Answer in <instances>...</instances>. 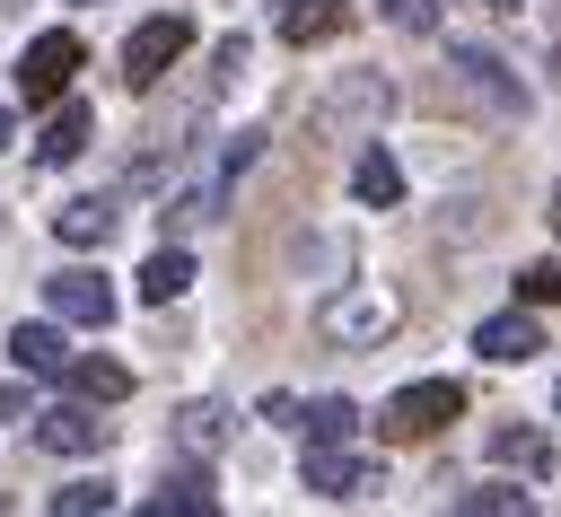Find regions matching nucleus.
Here are the masks:
<instances>
[{
  "label": "nucleus",
  "instance_id": "obj_19",
  "mask_svg": "<svg viewBox=\"0 0 561 517\" xmlns=\"http://www.w3.org/2000/svg\"><path fill=\"white\" fill-rule=\"evenodd\" d=\"M289 421H298L307 438H359V403H351V394H316V403H298Z\"/></svg>",
  "mask_w": 561,
  "mask_h": 517
},
{
  "label": "nucleus",
  "instance_id": "obj_17",
  "mask_svg": "<svg viewBox=\"0 0 561 517\" xmlns=\"http://www.w3.org/2000/svg\"><path fill=\"white\" fill-rule=\"evenodd\" d=\"M9 359H18L26 377H61L70 342H61V324H18V333H9Z\"/></svg>",
  "mask_w": 561,
  "mask_h": 517
},
{
  "label": "nucleus",
  "instance_id": "obj_9",
  "mask_svg": "<svg viewBox=\"0 0 561 517\" xmlns=\"http://www.w3.org/2000/svg\"><path fill=\"white\" fill-rule=\"evenodd\" d=\"M88 131H96V114H88L79 96H53V123L35 131V158H44V166H70V158L88 149Z\"/></svg>",
  "mask_w": 561,
  "mask_h": 517
},
{
  "label": "nucleus",
  "instance_id": "obj_27",
  "mask_svg": "<svg viewBox=\"0 0 561 517\" xmlns=\"http://www.w3.org/2000/svg\"><path fill=\"white\" fill-rule=\"evenodd\" d=\"M0 149H9V114H0Z\"/></svg>",
  "mask_w": 561,
  "mask_h": 517
},
{
  "label": "nucleus",
  "instance_id": "obj_6",
  "mask_svg": "<svg viewBox=\"0 0 561 517\" xmlns=\"http://www.w3.org/2000/svg\"><path fill=\"white\" fill-rule=\"evenodd\" d=\"M114 438V421H96V403H53V412H35V447H53V456H96Z\"/></svg>",
  "mask_w": 561,
  "mask_h": 517
},
{
  "label": "nucleus",
  "instance_id": "obj_24",
  "mask_svg": "<svg viewBox=\"0 0 561 517\" xmlns=\"http://www.w3.org/2000/svg\"><path fill=\"white\" fill-rule=\"evenodd\" d=\"M517 307H561V254H552V263H526V272H517Z\"/></svg>",
  "mask_w": 561,
  "mask_h": 517
},
{
  "label": "nucleus",
  "instance_id": "obj_13",
  "mask_svg": "<svg viewBox=\"0 0 561 517\" xmlns=\"http://www.w3.org/2000/svg\"><path fill=\"white\" fill-rule=\"evenodd\" d=\"M447 70H456L473 96H491V105H517V79H508V70H500L482 44H447Z\"/></svg>",
  "mask_w": 561,
  "mask_h": 517
},
{
  "label": "nucleus",
  "instance_id": "obj_14",
  "mask_svg": "<svg viewBox=\"0 0 561 517\" xmlns=\"http://www.w3.org/2000/svg\"><path fill=\"white\" fill-rule=\"evenodd\" d=\"M53 237H61V245H105V237H114V202H105V193L61 202V210H53Z\"/></svg>",
  "mask_w": 561,
  "mask_h": 517
},
{
  "label": "nucleus",
  "instance_id": "obj_28",
  "mask_svg": "<svg viewBox=\"0 0 561 517\" xmlns=\"http://www.w3.org/2000/svg\"><path fill=\"white\" fill-rule=\"evenodd\" d=\"M552 228H561V193H552Z\"/></svg>",
  "mask_w": 561,
  "mask_h": 517
},
{
  "label": "nucleus",
  "instance_id": "obj_5",
  "mask_svg": "<svg viewBox=\"0 0 561 517\" xmlns=\"http://www.w3.org/2000/svg\"><path fill=\"white\" fill-rule=\"evenodd\" d=\"M298 482H307V491H324V499H368V491H386V482H377V473L351 456V438H307Z\"/></svg>",
  "mask_w": 561,
  "mask_h": 517
},
{
  "label": "nucleus",
  "instance_id": "obj_18",
  "mask_svg": "<svg viewBox=\"0 0 561 517\" xmlns=\"http://www.w3.org/2000/svg\"><path fill=\"white\" fill-rule=\"evenodd\" d=\"M351 193H359L368 210H394V202H403V166H394L386 149H368V158L351 166Z\"/></svg>",
  "mask_w": 561,
  "mask_h": 517
},
{
  "label": "nucleus",
  "instance_id": "obj_15",
  "mask_svg": "<svg viewBox=\"0 0 561 517\" xmlns=\"http://www.w3.org/2000/svg\"><path fill=\"white\" fill-rule=\"evenodd\" d=\"M193 289V254L184 245H158L149 263H140V307H175Z\"/></svg>",
  "mask_w": 561,
  "mask_h": 517
},
{
  "label": "nucleus",
  "instance_id": "obj_12",
  "mask_svg": "<svg viewBox=\"0 0 561 517\" xmlns=\"http://www.w3.org/2000/svg\"><path fill=\"white\" fill-rule=\"evenodd\" d=\"M149 517H219V491H210V473H202V464L167 473V482H158V499H149Z\"/></svg>",
  "mask_w": 561,
  "mask_h": 517
},
{
  "label": "nucleus",
  "instance_id": "obj_26",
  "mask_svg": "<svg viewBox=\"0 0 561 517\" xmlns=\"http://www.w3.org/2000/svg\"><path fill=\"white\" fill-rule=\"evenodd\" d=\"M482 9H500V18H517V9H526V0H482Z\"/></svg>",
  "mask_w": 561,
  "mask_h": 517
},
{
  "label": "nucleus",
  "instance_id": "obj_25",
  "mask_svg": "<svg viewBox=\"0 0 561 517\" xmlns=\"http://www.w3.org/2000/svg\"><path fill=\"white\" fill-rule=\"evenodd\" d=\"M394 18H403L412 35H430V26H438V0H394Z\"/></svg>",
  "mask_w": 561,
  "mask_h": 517
},
{
  "label": "nucleus",
  "instance_id": "obj_22",
  "mask_svg": "<svg viewBox=\"0 0 561 517\" xmlns=\"http://www.w3.org/2000/svg\"><path fill=\"white\" fill-rule=\"evenodd\" d=\"M114 508V482H61L53 491V517H105Z\"/></svg>",
  "mask_w": 561,
  "mask_h": 517
},
{
  "label": "nucleus",
  "instance_id": "obj_23",
  "mask_svg": "<svg viewBox=\"0 0 561 517\" xmlns=\"http://www.w3.org/2000/svg\"><path fill=\"white\" fill-rule=\"evenodd\" d=\"M456 508H473V517H508V508H526V491H517V482H473V491H456Z\"/></svg>",
  "mask_w": 561,
  "mask_h": 517
},
{
  "label": "nucleus",
  "instance_id": "obj_8",
  "mask_svg": "<svg viewBox=\"0 0 561 517\" xmlns=\"http://www.w3.org/2000/svg\"><path fill=\"white\" fill-rule=\"evenodd\" d=\"M473 351H482L491 368H517V359H535V351H543V324H535L526 307H508V315L473 324Z\"/></svg>",
  "mask_w": 561,
  "mask_h": 517
},
{
  "label": "nucleus",
  "instance_id": "obj_3",
  "mask_svg": "<svg viewBox=\"0 0 561 517\" xmlns=\"http://www.w3.org/2000/svg\"><path fill=\"white\" fill-rule=\"evenodd\" d=\"M342 351H377V342H394V324H403V307L386 298V289H342V298H324V315H316Z\"/></svg>",
  "mask_w": 561,
  "mask_h": 517
},
{
  "label": "nucleus",
  "instance_id": "obj_21",
  "mask_svg": "<svg viewBox=\"0 0 561 517\" xmlns=\"http://www.w3.org/2000/svg\"><path fill=\"white\" fill-rule=\"evenodd\" d=\"M175 438H184V447H193V456H210V447H219V438H228V412H219V403H193V412H184V421H175Z\"/></svg>",
  "mask_w": 561,
  "mask_h": 517
},
{
  "label": "nucleus",
  "instance_id": "obj_1",
  "mask_svg": "<svg viewBox=\"0 0 561 517\" xmlns=\"http://www.w3.org/2000/svg\"><path fill=\"white\" fill-rule=\"evenodd\" d=\"M456 412H465V386L456 377H421V386H403V394L377 403V429L386 438H438Z\"/></svg>",
  "mask_w": 561,
  "mask_h": 517
},
{
  "label": "nucleus",
  "instance_id": "obj_4",
  "mask_svg": "<svg viewBox=\"0 0 561 517\" xmlns=\"http://www.w3.org/2000/svg\"><path fill=\"white\" fill-rule=\"evenodd\" d=\"M70 70H79V35L53 26V35H35V44L18 53V96H26V105H53V96L70 88Z\"/></svg>",
  "mask_w": 561,
  "mask_h": 517
},
{
  "label": "nucleus",
  "instance_id": "obj_10",
  "mask_svg": "<svg viewBox=\"0 0 561 517\" xmlns=\"http://www.w3.org/2000/svg\"><path fill=\"white\" fill-rule=\"evenodd\" d=\"M351 18H359V0H289V9H280V44H298V53H307V44L342 35Z\"/></svg>",
  "mask_w": 561,
  "mask_h": 517
},
{
  "label": "nucleus",
  "instance_id": "obj_11",
  "mask_svg": "<svg viewBox=\"0 0 561 517\" xmlns=\"http://www.w3.org/2000/svg\"><path fill=\"white\" fill-rule=\"evenodd\" d=\"M386 105H394V88H386L377 70H359V79H342V96H333V105H316V123H324V131H342V123H377Z\"/></svg>",
  "mask_w": 561,
  "mask_h": 517
},
{
  "label": "nucleus",
  "instance_id": "obj_7",
  "mask_svg": "<svg viewBox=\"0 0 561 517\" xmlns=\"http://www.w3.org/2000/svg\"><path fill=\"white\" fill-rule=\"evenodd\" d=\"M44 307H53L61 324H96V333L114 324V289H105L96 272H53V280H44Z\"/></svg>",
  "mask_w": 561,
  "mask_h": 517
},
{
  "label": "nucleus",
  "instance_id": "obj_20",
  "mask_svg": "<svg viewBox=\"0 0 561 517\" xmlns=\"http://www.w3.org/2000/svg\"><path fill=\"white\" fill-rule=\"evenodd\" d=\"M491 456H500L508 473H526V482L552 473V438H543V429H491Z\"/></svg>",
  "mask_w": 561,
  "mask_h": 517
},
{
  "label": "nucleus",
  "instance_id": "obj_16",
  "mask_svg": "<svg viewBox=\"0 0 561 517\" xmlns=\"http://www.w3.org/2000/svg\"><path fill=\"white\" fill-rule=\"evenodd\" d=\"M61 386H70L79 403H123V394H131V368H123V359H61Z\"/></svg>",
  "mask_w": 561,
  "mask_h": 517
},
{
  "label": "nucleus",
  "instance_id": "obj_29",
  "mask_svg": "<svg viewBox=\"0 0 561 517\" xmlns=\"http://www.w3.org/2000/svg\"><path fill=\"white\" fill-rule=\"evenodd\" d=\"M552 403H561V386H552Z\"/></svg>",
  "mask_w": 561,
  "mask_h": 517
},
{
  "label": "nucleus",
  "instance_id": "obj_2",
  "mask_svg": "<svg viewBox=\"0 0 561 517\" xmlns=\"http://www.w3.org/2000/svg\"><path fill=\"white\" fill-rule=\"evenodd\" d=\"M184 53H193V18H175V9H167V18H140V26H131V44H123V88H140V96H149Z\"/></svg>",
  "mask_w": 561,
  "mask_h": 517
}]
</instances>
